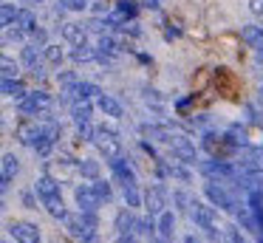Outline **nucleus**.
Here are the masks:
<instances>
[{"instance_id": "1", "label": "nucleus", "mask_w": 263, "mask_h": 243, "mask_svg": "<svg viewBox=\"0 0 263 243\" xmlns=\"http://www.w3.org/2000/svg\"><path fill=\"white\" fill-rule=\"evenodd\" d=\"M34 192L40 198V207L51 215L54 220H65L68 218V207L63 201V192H60V181L51 178L48 173H40L34 181Z\"/></svg>"}, {"instance_id": "2", "label": "nucleus", "mask_w": 263, "mask_h": 243, "mask_svg": "<svg viewBox=\"0 0 263 243\" xmlns=\"http://www.w3.org/2000/svg\"><path fill=\"white\" fill-rule=\"evenodd\" d=\"M116 119H108L105 116L102 124H97V136H93V147L99 150V156L105 158V161H116V158L122 156V150H125V144H122V133L119 127H116Z\"/></svg>"}, {"instance_id": "3", "label": "nucleus", "mask_w": 263, "mask_h": 243, "mask_svg": "<svg viewBox=\"0 0 263 243\" xmlns=\"http://www.w3.org/2000/svg\"><path fill=\"white\" fill-rule=\"evenodd\" d=\"M14 107H17L20 116L40 119V116H46V113H51V110H54V96L48 94V90L37 88V90H29V94H26L23 99L14 102Z\"/></svg>"}, {"instance_id": "4", "label": "nucleus", "mask_w": 263, "mask_h": 243, "mask_svg": "<svg viewBox=\"0 0 263 243\" xmlns=\"http://www.w3.org/2000/svg\"><path fill=\"white\" fill-rule=\"evenodd\" d=\"M114 240L116 243H139V215L136 209H130L125 203L122 209H116L114 215Z\"/></svg>"}, {"instance_id": "5", "label": "nucleus", "mask_w": 263, "mask_h": 243, "mask_svg": "<svg viewBox=\"0 0 263 243\" xmlns=\"http://www.w3.org/2000/svg\"><path fill=\"white\" fill-rule=\"evenodd\" d=\"M43 173H48L51 178H57L60 184H71L74 178H80V158L65 156V153L51 156V158H46V164H43Z\"/></svg>"}, {"instance_id": "6", "label": "nucleus", "mask_w": 263, "mask_h": 243, "mask_svg": "<svg viewBox=\"0 0 263 243\" xmlns=\"http://www.w3.org/2000/svg\"><path fill=\"white\" fill-rule=\"evenodd\" d=\"M63 226L68 229V235L74 237V240H80V237L91 235V232H99V212H82V209L68 212V218L63 220Z\"/></svg>"}, {"instance_id": "7", "label": "nucleus", "mask_w": 263, "mask_h": 243, "mask_svg": "<svg viewBox=\"0 0 263 243\" xmlns=\"http://www.w3.org/2000/svg\"><path fill=\"white\" fill-rule=\"evenodd\" d=\"M142 195H144L142 209L147 215H153V218H159V215L167 209V203H170V190H167L164 184H150Z\"/></svg>"}, {"instance_id": "8", "label": "nucleus", "mask_w": 263, "mask_h": 243, "mask_svg": "<svg viewBox=\"0 0 263 243\" xmlns=\"http://www.w3.org/2000/svg\"><path fill=\"white\" fill-rule=\"evenodd\" d=\"M20 65H23L31 77H43V68L48 65L46 57H43V45H34V43L20 45Z\"/></svg>"}, {"instance_id": "9", "label": "nucleus", "mask_w": 263, "mask_h": 243, "mask_svg": "<svg viewBox=\"0 0 263 243\" xmlns=\"http://www.w3.org/2000/svg\"><path fill=\"white\" fill-rule=\"evenodd\" d=\"M74 203L82 212H99V209H102V198L97 195L91 181H82V184L74 186Z\"/></svg>"}, {"instance_id": "10", "label": "nucleus", "mask_w": 263, "mask_h": 243, "mask_svg": "<svg viewBox=\"0 0 263 243\" xmlns=\"http://www.w3.org/2000/svg\"><path fill=\"white\" fill-rule=\"evenodd\" d=\"M60 34H63V40L71 45V48H77V45H88L91 43V26H85V23H77V20H68L63 23V28H60Z\"/></svg>"}, {"instance_id": "11", "label": "nucleus", "mask_w": 263, "mask_h": 243, "mask_svg": "<svg viewBox=\"0 0 263 243\" xmlns=\"http://www.w3.org/2000/svg\"><path fill=\"white\" fill-rule=\"evenodd\" d=\"M6 229H9V235L14 237V243H43L40 226L31 223V220H12Z\"/></svg>"}, {"instance_id": "12", "label": "nucleus", "mask_w": 263, "mask_h": 243, "mask_svg": "<svg viewBox=\"0 0 263 243\" xmlns=\"http://www.w3.org/2000/svg\"><path fill=\"white\" fill-rule=\"evenodd\" d=\"M110 175L119 186H136L139 184V175H136V167L130 164V158L119 156L116 161H110Z\"/></svg>"}, {"instance_id": "13", "label": "nucleus", "mask_w": 263, "mask_h": 243, "mask_svg": "<svg viewBox=\"0 0 263 243\" xmlns=\"http://www.w3.org/2000/svg\"><path fill=\"white\" fill-rule=\"evenodd\" d=\"M40 119H29V116H23L17 122V127H14V139L20 141V144H26V147H34L37 144V139H40Z\"/></svg>"}, {"instance_id": "14", "label": "nucleus", "mask_w": 263, "mask_h": 243, "mask_svg": "<svg viewBox=\"0 0 263 243\" xmlns=\"http://www.w3.org/2000/svg\"><path fill=\"white\" fill-rule=\"evenodd\" d=\"M93 105H97V110L102 113V116H108V119H116V122H122V119H125V105H122L116 96L105 94V90L97 96V102H93Z\"/></svg>"}, {"instance_id": "15", "label": "nucleus", "mask_w": 263, "mask_h": 243, "mask_svg": "<svg viewBox=\"0 0 263 243\" xmlns=\"http://www.w3.org/2000/svg\"><path fill=\"white\" fill-rule=\"evenodd\" d=\"M20 175V158L14 153H6L0 161V181H3V192H9V186L14 184V178Z\"/></svg>"}, {"instance_id": "16", "label": "nucleus", "mask_w": 263, "mask_h": 243, "mask_svg": "<svg viewBox=\"0 0 263 243\" xmlns=\"http://www.w3.org/2000/svg\"><path fill=\"white\" fill-rule=\"evenodd\" d=\"M156 232H159V237H164L167 243L176 237V212H173V209H164V212L156 218Z\"/></svg>"}, {"instance_id": "17", "label": "nucleus", "mask_w": 263, "mask_h": 243, "mask_svg": "<svg viewBox=\"0 0 263 243\" xmlns=\"http://www.w3.org/2000/svg\"><path fill=\"white\" fill-rule=\"evenodd\" d=\"M43 57H46V62L51 68H63V62H65V51H63V45L60 43H46L43 45Z\"/></svg>"}, {"instance_id": "18", "label": "nucleus", "mask_w": 263, "mask_h": 243, "mask_svg": "<svg viewBox=\"0 0 263 243\" xmlns=\"http://www.w3.org/2000/svg\"><path fill=\"white\" fill-rule=\"evenodd\" d=\"M80 178L82 181H97L102 178V167L97 158H80Z\"/></svg>"}, {"instance_id": "19", "label": "nucleus", "mask_w": 263, "mask_h": 243, "mask_svg": "<svg viewBox=\"0 0 263 243\" xmlns=\"http://www.w3.org/2000/svg\"><path fill=\"white\" fill-rule=\"evenodd\" d=\"M29 94V88H26L23 85V79H3V96H6V99H23V96Z\"/></svg>"}, {"instance_id": "20", "label": "nucleus", "mask_w": 263, "mask_h": 243, "mask_svg": "<svg viewBox=\"0 0 263 243\" xmlns=\"http://www.w3.org/2000/svg\"><path fill=\"white\" fill-rule=\"evenodd\" d=\"M243 40L255 51H260V54H263V23H257V26H246L243 28Z\"/></svg>"}, {"instance_id": "21", "label": "nucleus", "mask_w": 263, "mask_h": 243, "mask_svg": "<svg viewBox=\"0 0 263 243\" xmlns=\"http://www.w3.org/2000/svg\"><path fill=\"white\" fill-rule=\"evenodd\" d=\"M71 60L74 62H99V57H97V48H93L91 43L88 45H77V48H71Z\"/></svg>"}, {"instance_id": "22", "label": "nucleus", "mask_w": 263, "mask_h": 243, "mask_svg": "<svg viewBox=\"0 0 263 243\" xmlns=\"http://www.w3.org/2000/svg\"><path fill=\"white\" fill-rule=\"evenodd\" d=\"M122 201L127 203L130 209H139L144 203V195H142V190H139V184L136 186H122Z\"/></svg>"}, {"instance_id": "23", "label": "nucleus", "mask_w": 263, "mask_h": 243, "mask_svg": "<svg viewBox=\"0 0 263 243\" xmlns=\"http://www.w3.org/2000/svg\"><path fill=\"white\" fill-rule=\"evenodd\" d=\"M91 184H93V190H97V195L102 198L105 207H108V203H114V184H110V181L97 178V181H91Z\"/></svg>"}, {"instance_id": "24", "label": "nucleus", "mask_w": 263, "mask_h": 243, "mask_svg": "<svg viewBox=\"0 0 263 243\" xmlns=\"http://www.w3.org/2000/svg\"><path fill=\"white\" fill-rule=\"evenodd\" d=\"M173 203H176V212H190L193 195H190L187 190H173Z\"/></svg>"}, {"instance_id": "25", "label": "nucleus", "mask_w": 263, "mask_h": 243, "mask_svg": "<svg viewBox=\"0 0 263 243\" xmlns=\"http://www.w3.org/2000/svg\"><path fill=\"white\" fill-rule=\"evenodd\" d=\"M0 68H3V79H17L20 77V62H14L12 57H3V60H0Z\"/></svg>"}, {"instance_id": "26", "label": "nucleus", "mask_w": 263, "mask_h": 243, "mask_svg": "<svg viewBox=\"0 0 263 243\" xmlns=\"http://www.w3.org/2000/svg\"><path fill=\"white\" fill-rule=\"evenodd\" d=\"M227 243H252V240L243 235V232H240V226L229 223L227 226Z\"/></svg>"}, {"instance_id": "27", "label": "nucleus", "mask_w": 263, "mask_h": 243, "mask_svg": "<svg viewBox=\"0 0 263 243\" xmlns=\"http://www.w3.org/2000/svg\"><path fill=\"white\" fill-rule=\"evenodd\" d=\"M57 3H60V9L74 11V14H80V11L88 9V0H57Z\"/></svg>"}, {"instance_id": "28", "label": "nucleus", "mask_w": 263, "mask_h": 243, "mask_svg": "<svg viewBox=\"0 0 263 243\" xmlns=\"http://www.w3.org/2000/svg\"><path fill=\"white\" fill-rule=\"evenodd\" d=\"M37 201H40V198H37L34 186H31V190H26V192H20V203H23L26 209H37Z\"/></svg>"}, {"instance_id": "29", "label": "nucleus", "mask_w": 263, "mask_h": 243, "mask_svg": "<svg viewBox=\"0 0 263 243\" xmlns=\"http://www.w3.org/2000/svg\"><path fill=\"white\" fill-rule=\"evenodd\" d=\"M249 11L257 23H263V0H249Z\"/></svg>"}, {"instance_id": "30", "label": "nucleus", "mask_w": 263, "mask_h": 243, "mask_svg": "<svg viewBox=\"0 0 263 243\" xmlns=\"http://www.w3.org/2000/svg\"><path fill=\"white\" fill-rule=\"evenodd\" d=\"M77 243H102V237H99V232H91V235H85V237H80Z\"/></svg>"}, {"instance_id": "31", "label": "nucleus", "mask_w": 263, "mask_h": 243, "mask_svg": "<svg viewBox=\"0 0 263 243\" xmlns=\"http://www.w3.org/2000/svg\"><path fill=\"white\" fill-rule=\"evenodd\" d=\"M20 3H23V6H29V9H40V6L46 3V0H20Z\"/></svg>"}, {"instance_id": "32", "label": "nucleus", "mask_w": 263, "mask_h": 243, "mask_svg": "<svg viewBox=\"0 0 263 243\" xmlns=\"http://www.w3.org/2000/svg\"><path fill=\"white\" fill-rule=\"evenodd\" d=\"M184 243H204L201 237H195V235H184Z\"/></svg>"}, {"instance_id": "33", "label": "nucleus", "mask_w": 263, "mask_h": 243, "mask_svg": "<svg viewBox=\"0 0 263 243\" xmlns=\"http://www.w3.org/2000/svg\"><path fill=\"white\" fill-rule=\"evenodd\" d=\"M150 243H167V240H164V237H153Z\"/></svg>"}, {"instance_id": "34", "label": "nucleus", "mask_w": 263, "mask_h": 243, "mask_svg": "<svg viewBox=\"0 0 263 243\" xmlns=\"http://www.w3.org/2000/svg\"><path fill=\"white\" fill-rule=\"evenodd\" d=\"M257 96H260V105H263V85H260V94H257Z\"/></svg>"}, {"instance_id": "35", "label": "nucleus", "mask_w": 263, "mask_h": 243, "mask_svg": "<svg viewBox=\"0 0 263 243\" xmlns=\"http://www.w3.org/2000/svg\"><path fill=\"white\" fill-rule=\"evenodd\" d=\"M3 243H12V240H3Z\"/></svg>"}, {"instance_id": "36", "label": "nucleus", "mask_w": 263, "mask_h": 243, "mask_svg": "<svg viewBox=\"0 0 263 243\" xmlns=\"http://www.w3.org/2000/svg\"><path fill=\"white\" fill-rule=\"evenodd\" d=\"M260 60H263V54H260Z\"/></svg>"}, {"instance_id": "37", "label": "nucleus", "mask_w": 263, "mask_h": 243, "mask_svg": "<svg viewBox=\"0 0 263 243\" xmlns=\"http://www.w3.org/2000/svg\"><path fill=\"white\" fill-rule=\"evenodd\" d=\"M139 243H142V240H139Z\"/></svg>"}]
</instances>
